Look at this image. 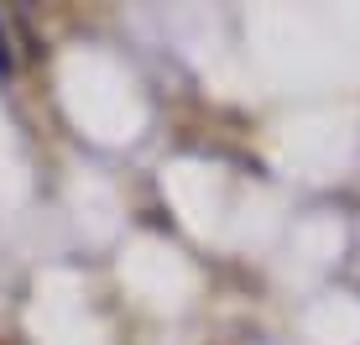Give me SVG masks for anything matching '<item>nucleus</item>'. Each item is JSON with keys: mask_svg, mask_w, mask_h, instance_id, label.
<instances>
[{"mask_svg": "<svg viewBox=\"0 0 360 345\" xmlns=\"http://www.w3.org/2000/svg\"><path fill=\"white\" fill-rule=\"evenodd\" d=\"M11 68V53H6V27H0V73Z\"/></svg>", "mask_w": 360, "mask_h": 345, "instance_id": "obj_1", "label": "nucleus"}]
</instances>
